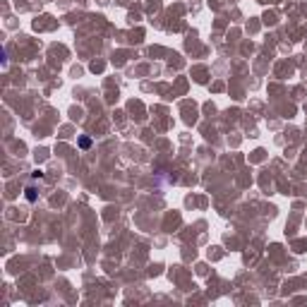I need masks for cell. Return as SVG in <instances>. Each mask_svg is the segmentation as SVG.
I'll return each mask as SVG.
<instances>
[{
    "mask_svg": "<svg viewBox=\"0 0 307 307\" xmlns=\"http://www.w3.org/2000/svg\"><path fill=\"white\" fill-rule=\"evenodd\" d=\"M80 146H82V149H89L91 139H89V137H80Z\"/></svg>",
    "mask_w": 307,
    "mask_h": 307,
    "instance_id": "cell-1",
    "label": "cell"
},
{
    "mask_svg": "<svg viewBox=\"0 0 307 307\" xmlns=\"http://www.w3.org/2000/svg\"><path fill=\"white\" fill-rule=\"evenodd\" d=\"M27 199H29V202H34V199H36V190H34V187H29V190H27Z\"/></svg>",
    "mask_w": 307,
    "mask_h": 307,
    "instance_id": "cell-2",
    "label": "cell"
}]
</instances>
